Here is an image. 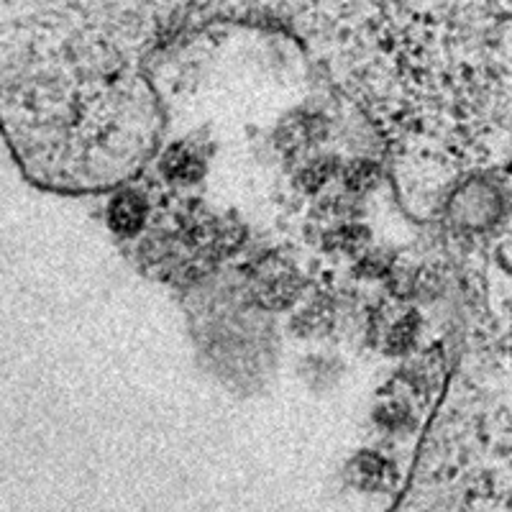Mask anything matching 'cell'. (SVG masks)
<instances>
[{"label":"cell","mask_w":512,"mask_h":512,"mask_svg":"<svg viewBox=\"0 0 512 512\" xmlns=\"http://www.w3.org/2000/svg\"><path fill=\"white\" fill-rule=\"evenodd\" d=\"M392 512H512V461L428 456Z\"/></svg>","instance_id":"cell-1"},{"label":"cell","mask_w":512,"mask_h":512,"mask_svg":"<svg viewBox=\"0 0 512 512\" xmlns=\"http://www.w3.org/2000/svg\"><path fill=\"white\" fill-rule=\"evenodd\" d=\"M108 223L121 236H134L146 223V203L136 192H121L108 208Z\"/></svg>","instance_id":"cell-2"},{"label":"cell","mask_w":512,"mask_h":512,"mask_svg":"<svg viewBox=\"0 0 512 512\" xmlns=\"http://www.w3.org/2000/svg\"><path fill=\"white\" fill-rule=\"evenodd\" d=\"M164 172H167L169 177H175V180H190L192 177V169H198V162H195V157H192L190 152H185V149H172V152L167 154V159L162 162Z\"/></svg>","instance_id":"cell-3"}]
</instances>
